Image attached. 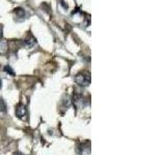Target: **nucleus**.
Returning <instances> with one entry per match:
<instances>
[{"label": "nucleus", "instance_id": "f257e3e1", "mask_svg": "<svg viewBox=\"0 0 166 155\" xmlns=\"http://www.w3.org/2000/svg\"><path fill=\"white\" fill-rule=\"evenodd\" d=\"M75 81L80 87H87L90 84V76L88 72H79L78 75H76Z\"/></svg>", "mask_w": 166, "mask_h": 155}, {"label": "nucleus", "instance_id": "f03ea898", "mask_svg": "<svg viewBox=\"0 0 166 155\" xmlns=\"http://www.w3.org/2000/svg\"><path fill=\"white\" fill-rule=\"evenodd\" d=\"M16 115H17V117L20 118L21 120H27L28 112L25 104H18L17 107H16Z\"/></svg>", "mask_w": 166, "mask_h": 155}, {"label": "nucleus", "instance_id": "7ed1b4c3", "mask_svg": "<svg viewBox=\"0 0 166 155\" xmlns=\"http://www.w3.org/2000/svg\"><path fill=\"white\" fill-rule=\"evenodd\" d=\"M14 14H15V20L17 21V22H23V21H25L26 18H27V12H26L22 7H17V9H15Z\"/></svg>", "mask_w": 166, "mask_h": 155}, {"label": "nucleus", "instance_id": "20e7f679", "mask_svg": "<svg viewBox=\"0 0 166 155\" xmlns=\"http://www.w3.org/2000/svg\"><path fill=\"white\" fill-rule=\"evenodd\" d=\"M73 101H74V104L78 107H83L84 106H85V98H84V96L80 93L74 94Z\"/></svg>", "mask_w": 166, "mask_h": 155}, {"label": "nucleus", "instance_id": "39448f33", "mask_svg": "<svg viewBox=\"0 0 166 155\" xmlns=\"http://www.w3.org/2000/svg\"><path fill=\"white\" fill-rule=\"evenodd\" d=\"M35 44H36V39L33 36H29V37L24 39V41H23V46L27 49L33 48V46H35Z\"/></svg>", "mask_w": 166, "mask_h": 155}, {"label": "nucleus", "instance_id": "423d86ee", "mask_svg": "<svg viewBox=\"0 0 166 155\" xmlns=\"http://www.w3.org/2000/svg\"><path fill=\"white\" fill-rule=\"evenodd\" d=\"M7 49H9L7 41H5V39L1 38V39H0V55H5V54H6Z\"/></svg>", "mask_w": 166, "mask_h": 155}, {"label": "nucleus", "instance_id": "0eeeda50", "mask_svg": "<svg viewBox=\"0 0 166 155\" xmlns=\"http://www.w3.org/2000/svg\"><path fill=\"white\" fill-rule=\"evenodd\" d=\"M1 112H3V113L6 112V104H5L3 99L0 98V113Z\"/></svg>", "mask_w": 166, "mask_h": 155}, {"label": "nucleus", "instance_id": "6e6552de", "mask_svg": "<svg viewBox=\"0 0 166 155\" xmlns=\"http://www.w3.org/2000/svg\"><path fill=\"white\" fill-rule=\"evenodd\" d=\"M4 72L9 73L10 76H15V72L13 70V68L9 66V65H6V66H4Z\"/></svg>", "mask_w": 166, "mask_h": 155}, {"label": "nucleus", "instance_id": "1a4fd4ad", "mask_svg": "<svg viewBox=\"0 0 166 155\" xmlns=\"http://www.w3.org/2000/svg\"><path fill=\"white\" fill-rule=\"evenodd\" d=\"M60 3L62 4V6H64V9H68V4H67V3H65L64 0H60Z\"/></svg>", "mask_w": 166, "mask_h": 155}, {"label": "nucleus", "instance_id": "9d476101", "mask_svg": "<svg viewBox=\"0 0 166 155\" xmlns=\"http://www.w3.org/2000/svg\"><path fill=\"white\" fill-rule=\"evenodd\" d=\"M14 155H23V154H21V153H15Z\"/></svg>", "mask_w": 166, "mask_h": 155}, {"label": "nucleus", "instance_id": "9b49d317", "mask_svg": "<svg viewBox=\"0 0 166 155\" xmlns=\"http://www.w3.org/2000/svg\"><path fill=\"white\" fill-rule=\"evenodd\" d=\"M1 86H2V84H1V80H0V88H1Z\"/></svg>", "mask_w": 166, "mask_h": 155}]
</instances>
